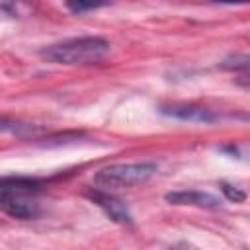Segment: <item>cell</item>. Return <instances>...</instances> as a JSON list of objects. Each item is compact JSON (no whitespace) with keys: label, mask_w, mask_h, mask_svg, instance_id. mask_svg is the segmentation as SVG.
Masks as SVG:
<instances>
[{"label":"cell","mask_w":250,"mask_h":250,"mask_svg":"<svg viewBox=\"0 0 250 250\" xmlns=\"http://www.w3.org/2000/svg\"><path fill=\"white\" fill-rule=\"evenodd\" d=\"M39 55L55 64H94L109 55V43L98 35L72 37L41 49Z\"/></svg>","instance_id":"obj_1"},{"label":"cell","mask_w":250,"mask_h":250,"mask_svg":"<svg viewBox=\"0 0 250 250\" xmlns=\"http://www.w3.org/2000/svg\"><path fill=\"white\" fill-rule=\"evenodd\" d=\"M156 174L154 162H127V164H109L94 176V182L102 188H129L139 186L150 180Z\"/></svg>","instance_id":"obj_2"},{"label":"cell","mask_w":250,"mask_h":250,"mask_svg":"<svg viewBox=\"0 0 250 250\" xmlns=\"http://www.w3.org/2000/svg\"><path fill=\"white\" fill-rule=\"evenodd\" d=\"M0 207L6 215L14 217V219H21V221H29L35 219L39 215V203L31 197V195H23V193H6L0 191Z\"/></svg>","instance_id":"obj_3"},{"label":"cell","mask_w":250,"mask_h":250,"mask_svg":"<svg viewBox=\"0 0 250 250\" xmlns=\"http://www.w3.org/2000/svg\"><path fill=\"white\" fill-rule=\"evenodd\" d=\"M160 111L168 117L180 119V121H191V123H213L219 119V115L207 107L193 105V104H172L160 107Z\"/></svg>","instance_id":"obj_4"},{"label":"cell","mask_w":250,"mask_h":250,"mask_svg":"<svg viewBox=\"0 0 250 250\" xmlns=\"http://www.w3.org/2000/svg\"><path fill=\"white\" fill-rule=\"evenodd\" d=\"M90 197L105 211V215L111 221H115L119 225H131L133 223V217H131L127 205L121 199H117L115 195H111L107 191H102V189H92L90 191Z\"/></svg>","instance_id":"obj_5"},{"label":"cell","mask_w":250,"mask_h":250,"mask_svg":"<svg viewBox=\"0 0 250 250\" xmlns=\"http://www.w3.org/2000/svg\"><path fill=\"white\" fill-rule=\"evenodd\" d=\"M164 199L172 205H193V207H203V209H217L221 205L219 197L207 191H197V189H178V191H168Z\"/></svg>","instance_id":"obj_6"},{"label":"cell","mask_w":250,"mask_h":250,"mask_svg":"<svg viewBox=\"0 0 250 250\" xmlns=\"http://www.w3.org/2000/svg\"><path fill=\"white\" fill-rule=\"evenodd\" d=\"M39 189H41V182L39 180H33V178H25V176L2 178V184H0V191H6V193L31 195V193H35Z\"/></svg>","instance_id":"obj_7"},{"label":"cell","mask_w":250,"mask_h":250,"mask_svg":"<svg viewBox=\"0 0 250 250\" xmlns=\"http://www.w3.org/2000/svg\"><path fill=\"white\" fill-rule=\"evenodd\" d=\"M2 131L8 133H16L20 137H35L39 135L43 129L41 127H35V125H29V123H20V121H10V119H2Z\"/></svg>","instance_id":"obj_8"},{"label":"cell","mask_w":250,"mask_h":250,"mask_svg":"<svg viewBox=\"0 0 250 250\" xmlns=\"http://www.w3.org/2000/svg\"><path fill=\"white\" fill-rule=\"evenodd\" d=\"M219 66L225 68V70H244V72H250V55H230Z\"/></svg>","instance_id":"obj_9"},{"label":"cell","mask_w":250,"mask_h":250,"mask_svg":"<svg viewBox=\"0 0 250 250\" xmlns=\"http://www.w3.org/2000/svg\"><path fill=\"white\" fill-rule=\"evenodd\" d=\"M221 191H223V195H225L229 201H232V203H242V201L246 199V193H244L240 188H236V186H232V184H229V182H221Z\"/></svg>","instance_id":"obj_10"},{"label":"cell","mask_w":250,"mask_h":250,"mask_svg":"<svg viewBox=\"0 0 250 250\" xmlns=\"http://www.w3.org/2000/svg\"><path fill=\"white\" fill-rule=\"evenodd\" d=\"M104 4H94V2H66V8L74 14H84V12H90V10H96Z\"/></svg>","instance_id":"obj_11"},{"label":"cell","mask_w":250,"mask_h":250,"mask_svg":"<svg viewBox=\"0 0 250 250\" xmlns=\"http://www.w3.org/2000/svg\"><path fill=\"white\" fill-rule=\"evenodd\" d=\"M172 250H193V248H189V246H174Z\"/></svg>","instance_id":"obj_12"}]
</instances>
